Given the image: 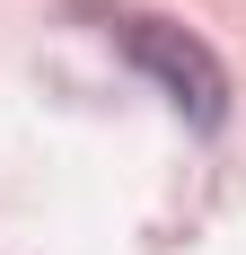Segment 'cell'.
I'll return each mask as SVG.
<instances>
[{"label": "cell", "instance_id": "1", "mask_svg": "<svg viewBox=\"0 0 246 255\" xmlns=\"http://www.w3.org/2000/svg\"><path fill=\"white\" fill-rule=\"evenodd\" d=\"M123 53H132V62H141V71L176 97V115H185V124L211 132V124L229 115V71L211 62V44H194V35H185V26H167V18H123Z\"/></svg>", "mask_w": 246, "mask_h": 255}]
</instances>
